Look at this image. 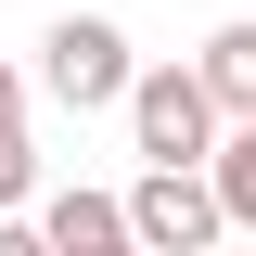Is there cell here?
I'll return each mask as SVG.
<instances>
[{"instance_id": "3", "label": "cell", "mask_w": 256, "mask_h": 256, "mask_svg": "<svg viewBox=\"0 0 256 256\" xmlns=\"http://www.w3.org/2000/svg\"><path fill=\"white\" fill-rule=\"evenodd\" d=\"M218 230H230V205H218L205 166H141L128 180V244L141 256H205Z\"/></svg>"}, {"instance_id": "4", "label": "cell", "mask_w": 256, "mask_h": 256, "mask_svg": "<svg viewBox=\"0 0 256 256\" xmlns=\"http://www.w3.org/2000/svg\"><path fill=\"white\" fill-rule=\"evenodd\" d=\"M38 244L52 256H141L128 244V192H77V180L38 192Z\"/></svg>"}, {"instance_id": "5", "label": "cell", "mask_w": 256, "mask_h": 256, "mask_svg": "<svg viewBox=\"0 0 256 256\" xmlns=\"http://www.w3.org/2000/svg\"><path fill=\"white\" fill-rule=\"evenodd\" d=\"M205 90H218V116H256V13H230V26H205Z\"/></svg>"}, {"instance_id": "7", "label": "cell", "mask_w": 256, "mask_h": 256, "mask_svg": "<svg viewBox=\"0 0 256 256\" xmlns=\"http://www.w3.org/2000/svg\"><path fill=\"white\" fill-rule=\"evenodd\" d=\"M26 90H38L26 64H0V154H13V141H26Z\"/></svg>"}, {"instance_id": "2", "label": "cell", "mask_w": 256, "mask_h": 256, "mask_svg": "<svg viewBox=\"0 0 256 256\" xmlns=\"http://www.w3.org/2000/svg\"><path fill=\"white\" fill-rule=\"evenodd\" d=\"M128 64H141V52H128L116 13H64V26L38 38V90H52L64 116H116V102H128Z\"/></svg>"}, {"instance_id": "6", "label": "cell", "mask_w": 256, "mask_h": 256, "mask_svg": "<svg viewBox=\"0 0 256 256\" xmlns=\"http://www.w3.org/2000/svg\"><path fill=\"white\" fill-rule=\"evenodd\" d=\"M205 180H218L230 230H256V116H230V128H218V154H205Z\"/></svg>"}, {"instance_id": "1", "label": "cell", "mask_w": 256, "mask_h": 256, "mask_svg": "<svg viewBox=\"0 0 256 256\" xmlns=\"http://www.w3.org/2000/svg\"><path fill=\"white\" fill-rule=\"evenodd\" d=\"M128 141H141V166H205L218 154V90H205V64H128Z\"/></svg>"}]
</instances>
